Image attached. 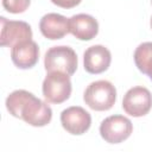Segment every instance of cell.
<instances>
[{
	"mask_svg": "<svg viewBox=\"0 0 152 152\" xmlns=\"http://www.w3.org/2000/svg\"><path fill=\"white\" fill-rule=\"evenodd\" d=\"M6 108L11 115L33 127L46 126L52 119L50 106L24 89L14 90L7 96Z\"/></svg>",
	"mask_w": 152,
	"mask_h": 152,
	"instance_id": "1",
	"label": "cell"
},
{
	"mask_svg": "<svg viewBox=\"0 0 152 152\" xmlns=\"http://www.w3.org/2000/svg\"><path fill=\"white\" fill-rule=\"evenodd\" d=\"M83 100L86 104L94 110H109L115 103L116 89L109 81H95L86 88Z\"/></svg>",
	"mask_w": 152,
	"mask_h": 152,
	"instance_id": "2",
	"label": "cell"
},
{
	"mask_svg": "<svg viewBox=\"0 0 152 152\" xmlns=\"http://www.w3.org/2000/svg\"><path fill=\"white\" fill-rule=\"evenodd\" d=\"M44 66L48 72L61 71L71 76L77 69V55L70 46H52L45 53Z\"/></svg>",
	"mask_w": 152,
	"mask_h": 152,
	"instance_id": "3",
	"label": "cell"
},
{
	"mask_svg": "<svg viewBox=\"0 0 152 152\" xmlns=\"http://www.w3.org/2000/svg\"><path fill=\"white\" fill-rule=\"evenodd\" d=\"M43 95L50 103H62L71 95V81L68 74L61 71H50L43 81Z\"/></svg>",
	"mask_w": 152,
	"mask_h": 152,
	"instance_id": "4",
	"label": "cell"
},
{
	"mask_svg": "<svg viewBox=\"0 0 152 152\" xmlns=\"http://www.w3.org/2000/svg\"><path fill=\"white\" fill-rule=\"evenodd\" d=\"M133 132L131 120L124 115H110L100 125L102 139L109 144H119L129 138Z\"/></svg>",
	"mask_w": 152,
	"mask_h": 152,
	"instance_id": "5",
	"label": "cell"
},
{
	"mask_svg": "<svg viewBox=\"0 0 152 152\" xmlns=\"http://www.w3.org/2000/svg\"><path fill=\"white\" fill-rule=\"evenodd\" d=\"M122 108L131 116H144L152 108V94L145 87H133L125 94Z\"/></svg>",
	"mask_w": 152,
	"mask_h": 152,
	"instance_id": "6",
	"label": "cell"
},
{
	"mask_svg": "<svg viewBox=\"0 0 152 152\" xmlns=\"http://www.w3.org/2000/svg\"><path fill=\"white\" fill-rule=\"evenodd\" d=\"M0 45L13 48L20 42L32 39L31 26L21 20H8L5 17L0 18Z\"/></svg>",
	"mask_w": 152,
	"mask_h": 152,
	"instance_id": "7",
	"label": "cell"
},
{
	"mask_svg": "<svg viewBox=\"0 0 152 152\" xmlns=\"http://www.w3.org/2000/svg\"><path fill=\"white\" fill-rule=\"evenodd\" d=\"M61 124L68 133L81 135L90 128L91 116L84 108L71 106L61 113Z\"/></svg>",
	"mask_w": 152,
	"mask_h": 152,
	"instance_id": "8",
	"label": "cell"
},
{
	"mask_svg": "<svg viewBox=\"0 0 152 152\" xmlns=\"http://www.w3.org/2000/svg\"><path fill=\"white\" fill-rule=\"evenodd\" d=\"M39 58V46L32 40L27 39L18 43L12 48L11 59L19 69H30L34 66Z\"/></svg>",
	"mask_w": 152,
	"mask_h": 152,
	"instance_id": "9",
	"label": "cell"
},
{
	"mask_svg": "<svg viewBox=\"0 0 152 152\" xmlns=\"http://www.w3.org/2000/svg\"><path fill=\"white\" fill-rule=\"evenodd\" d=\"M112 62L110 51L103 45H93L83 53L84 70L89 74H101L106 71Z\"/></svg>",
	"mask_w": 152,
	"mask_h": 152,
	"instance_id": "10",
	"label": "cell"
},
{
	"mask_svg": "<svg viewBox=\"0 0 152 152\" xmlns=\"http://www.w3.org/2000/svg\"><path fill=\"white\" fill-rule=\"evenodd\" d=\"M39 30L42 34L50 40L61 39L70 32L69 19L58 13H48L42 17L39 21Z\"/></svg>",
	"mask_w": 152,
	"mask_h": 152,
	"instance_id": "11",
	"label": "cell"
},
{
	"mask_svg": "<svg viewBox=\"0 0 152 152\" xmlns=\"http://www.w3.org/2000/svg\"><path fill=\"white\" fill-rule=\"evenodd\" d=\"M69 31L80 40H90L99 33V23L91 15L80 13L69 19Z\"/></svg>",
	"mask_w": 152,
	"mask_h": 152,
	"instance_id": "12",
	"label": "cell"
},
{
	"mask_svg": "<svg viewBox=\"0 0 152 152\" xmlns=\"http://www.w3.org/2000/svg\"><path fill=\"white\" fill-rule=\"evenodd\" d=\"M133 57L139 71L147 75L152 81V42L140 44L135 49Z\"/></svg>",
	"mask_w": 152,
	"mask_h": 152,
	"instance_id": "13",
	"label": "cell"
},
{
	"mask_svg": "<svg viewBox=\"0 0 152 152\" xmlns=\"http://www.w3.org/2000/svg\"><path fill=\"white\" fill-rule=\"evenodd\" d=\"M31 0H2L4 8L13 14L25 12L30 6Z\"/></svg>",
	"mask_w": 152,
	"mask_h": 152,
	"instance_id": "14",
	"label": "cell"
},
{
	"mask_svg": "<svg viewBox=\"0 0 152 152\" xmlns=\"http://www.w3.org/2000/svg\"><path fill=\"white\" fill-rule=\"evenodd\" d=\"M82 0H51L52 4L57 5L58 7H62V8H72V7H76L77 5H80Z\"/></svg>",
	"mask_w": 152,
	"mask_h": 152,
	"instance_id": "15",
	"label": "cell"
},
{
	"mask_svg": "<svg viewBox=\"0 0 152 152\" xmlns=\"http://www.w3.org/2000/svg\"><path fill=\"white\" fill-rule=\"evenodd\" d=\"M150 25H151V28H152V17H151V21H150Z\"/></svg>",
	"mask_w": 152,
	"mask_h": 152,
	"instance_id": "16",
	"label": "cell"
}]
</instances>
